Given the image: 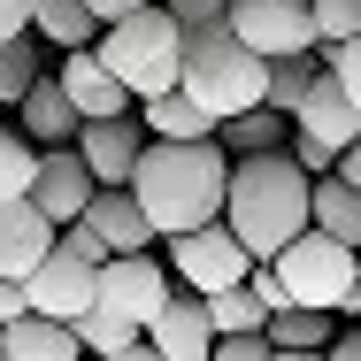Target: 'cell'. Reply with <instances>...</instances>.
<instances>
[{"label":"cell","mask_w":361,"mask_h":361,"mask_svg":"<svg viewBox=\"0 0 361 361\" xmlns=\"http://www.w3.org/2000/svg\"><path fill=\"white\" fill-rule=\"evenodd\" d=\"M223 192H231V161L223 146H161L146 139L139 169H131V200L154 223V238H185V231H208L223 223Z\"/></svg>","instance_id":"obj_1"},{"label":"cell","mask_w":361,"mask_h":361,"mask_svg":"<svg viewBox=\"0 0 361 361\" xmlns=\"http://www.w3.org/2000/svg\"><path fill=\"white\" fill-rule=\"evenodd\" d=\"M307 192H315V177H307L292 154H254V161H231L223 231L246 246V262H277L292 238L307 231Z\"/></svg>","instance_id":"obj_2"},{"label":"cell","mask_w":361,"mask_h":361,"mask_svg":"<svg viewBox=\"0 0 361 361\" xmlns=\"http://www.w3.org/2000/svg\"><path fill=\"white\" fill-rule=\"evenodd\" d=\"M177 92L192 108H208L216 123H231V116H246V108L269 100V62L246 54L223 23L216 31H185V77H177Z\"/></svg>","instance_id":"obj_3"},{"label":"cell","mask_w":361,"mask_h":361,"mask_svg":"<svg viewBox=\"0 0 361 361\" xmlns=\"http://www.w3.org/2000/svg\"><path fill=\"white\" fill-rule=\"evenodd\" d=\"M92 54H100V70L116 77L131 100H161V92H177V77H185V31H177L161 8H146V16L108 23V31L92 39Z\"/></svg>","instance_id":"obj_4"},{"label":"cell","mask_w":361,"mask_h":361,"mask_svg":"<svg viewBox=\"0 0 361 361\" xmlns=\"http://www.w3.org/2000/svg\"><path fill=\"white\" fill-rule=\"evenodd\" d=\"M269 269H277L292 307H315V315H354L361 307V254L323 238V231H300Z\"/></svg>","instance_id":"obj_5"},{"label":"cell","mask_w":361,"mask_h":361,"mask_svg":"<svg viewBox=\"0 0 361 361\" xmlns=\"http://www.w3.org/2000/svg\"><path fill=\"white\" fill-rule=\"evenodd\" d=\"M169 300H177V285H169V269H161L154 254H116V262L92 277V307L116 315V323L139 331V338H146V323H154Z\"/></svg>","instance_id":"obj_6"},{"label":"cell","mask_w":361,"mask_h":361,"mask_svg":"<svg viewBox=\"0 0 361 361\" xmlns=\"http://www.w3.org/2000/svg\"><path fill=\"white\" fill-rule=\"evenodd\" d=\"M223 31H231L246 54H262V62H292V54L315 47V16H307V0H231Z\"/></svg>","instance_id":"obj_7"},{"label":"cell","mask_w":361,"mask_h":361,"mask_svg":"<svg viewBox=\"0 0 361 361\" xmlns=\"http://www.w3.org/2000/svg\"><path fill=\"white\" fill-rule=\"evenodd\" d=\"M161 246H169V277H177L185 292H200V300H208V292H238V285H246V269H254L246 246H238L223 223L185 231V238H161Z\"/></svg>","instance_id":"obj_8"},{"label":"cell","mask_w":361,"mask_h":361,"mask_svg":"<svg viewBox=\"0 0 361 361\" xmlns=\"http://www.w3.org/2000/svg\"><path fill=\"white\" fill-rule=\"evenodd\" d=\"M92 169L77 161V146H47L39 154V177H31V208L54 223V231H70V223H85V208H92Z\"/></svg>","instance_id":"obj_9"},{"label":"cell","mask_w":361,"mask_h":361,"mask_svg":"<svg viewBox=\"0 0 361 361\" xmlns=\"http://www.w3.org/2000/svg\"><path fill=\"white\" fill-rule=\"evenodd\" d=\"M139 154H146L139 108H131V116H116V123H85V131H77V161L92 169V185H100V192H131Z\"/></svg>","instance_id":"obj_10"},{"label":"cell","mask_w":361,"mask_h":361,"mask_svg":"<svg viewBox=\"0 0 361 361\" xmlns=\"http://www.w3.org/2000/svg\"><path fill=\"white\" fill-rule=\"evenodd\" d=\"M92 277L100 269H85V262H70L62 246L23 277V307L31 315H47V323H77V315H92Z\"/></svg>","instance_id":"obj_11"},{"label":"cell","mask_w":361,"mask_h":361,"mask_svg":"<svg viewBox=\"0 0 361 361\" xmlns=\"http://www.w3.org/2000/svg\"><path fill=\"white\" fill-rule=\"evenodd\" d=\"M292 131H300V139H315V146H331V154H346V146H361V108L338 92V77L323 70V77H315V92L300 100Z\"/></svg>","instance_id":"obj_12"},{"label":"cell","mask_w":361,"mask_h":361,"mask_svg":"<svg viewBox=\"0 0 361 361\" xmlns=\"http://www.w3.org/2000/svg\"><path fill=\"white\" fill-rule=\"evenodd\" d=\"M146 346H154L161 361H208V354H216V331H208L200 292H177V300L146 323Z\"/></svg>","instance_id":"obj_13"},{"label":"cell","mask_w":361,"mask_h":361,"mask_svg":"<svg viewBox=\"0 0 361 361\" xmlns=\"http://www.w3.org/2000/svg\"><path fill=\"white\" fill-rule=\"evenodd\" d=\"M54 85L70 92V108L85 116V123H116V116H131V92L100 70L92 47H85V54H62V77H54Z\"/></svg>","instance_id":"obj_14"},{"label":"cell","mask_w":361,"mask_h":361,"mask_svg":"<svg viewBox=\"0 0 361 361\" xmlns=\"http://www.w3.org/2000/svg\"><path fill=\"white\" fill-rule=\"evenodd\" d=\"M47 254H54V223L39 216L31 200L0 208V277H16V285H23V277H31Z\"/></svg>","instance_id":"obj_15"},{"label":"cell","mask_w":361,"mask_h":361,"mask_svg":"<svg viewBox=\"0 0 361 361\" xmlns=\"http://www.w3.org/2000/svg\"><path fill=\"white\" fill-rule=\"evenodd\" d=\"M16 116H23V139L39 146V154H47V146H77V131H85V116L70 108V92H62L54 77H39V85L16 100Z\"/></svg>","instance_id":"obj_16"},{"label":"cell","mask_w":361,"mask_h":361,"mask_svg":"<svg viewBox=\"0 0 361 361\" xmlns=\"http://www.w3.org/2000/svg\"><path fill=\"white\" fill-rule=\"evenodd\" d=\"M139 131L161 139V146H208L216 139V116L192 108L185 92H161V100H139Z\"/></svg>","instance_id":"obj_17"},{"label":"cell","mask_w":361,"mask_h":361,"mask_svg":"<svg viewBox=\"0 0 361 361\" xmlns=\"http://www.w3.org/2000/svg\"><path fill=\"white\" fill-rule=\"evenodd\" d=\"M85 231H100V246H108V254H146V246H154V223L139 216V200H131V192H92Z\"/></svg>","instance_id":"obj_18"},{"label":"cell","mask_w":361,"mask_h":361,"mask_svg":"<svg viewBox=\"0 0 361 361\" xmlns=\"http://www.w3.org/2000/svg\"><path fill=\"white\" fill-rule=\"evenodd\" d=\"M307 231H323V238H338V246L361 254V192L338 185V177H315V192H307Z\"/></svg>","instance_id":"obj_19"},{"label":"cell","mask_w":361,"mask_h":361,"mask_svg":"<svg viewBox=\"0 0 361 361\" xmlns=\"http://www.w3.org/2000/svg\"><path fill=\"white\" fill-rule=\"evenodd\" d=\"M0 354L8 361H77V331L70 323H47V315H16L0 331Z\"/></svg>","instance_id":"obj_20"},{"label":"cell","mask_w":361,"mask_h":361,"mask_svg":"<svg viewBox=\"0 0 361 361\" xmlns=\"http://www.w3.org/2000/svg\"><path fill=\"white\" fill-rule=\"evenodd\" d=\"M31 39H39V47H62V54H85V47L100 39V23H92L85 0H39V8H31Z\"/></svg>","instance_id":"obj_21"},{"label":"cell","mask_w":361,"mask_h":361,"mask_svg":"<svg viewBox=\"0 0 361 361\" xmlns=\"http://www.w3.org/2000/svg\"><path fill=\"white\" fill-rule=\"evenodd\" d=\"M285 116L277 108H246V116H231V123H216V146L223 161H254V154H285Z\"/></svg>","instance_id":"obj_22"},{"label":"cell","mask_w":361,"mask_h":361,"mask_svg":"<svg viewBox=\"0 0 361 361\" xmlns=\"http://www.w3.org/2000/svg\"><path fill=\"white\" fill-rule=\"evenodd\" d=\"M262 338H269L277 354H323V346H331V315H315V307H277Z\"/></svg>","instance_id":"obj_23"},{"label":"cell","mask_w":361,"mask_h":361,"mask_svg":"<svg viewBox=\"0 0 361 361\" xmlns=\"http://www.w3.org/2000/svg\"><path fill=\"white\" fill-rule=\"evenodd\" d=\"M200 307H208V331H216V338H262V331H269L262 300H254L246 285H238V292H208Z\"/></svg>","instance_id":"obj_24"},{"label":"cell","mask_w":361,"mask_h":361,"mask_svg":"<svg viewBox=\"0 0 361 361\" xmlns=\"http://www.w3.org/2000/svg\"><path fill=\"white\" fill-rule=\"evenodd\" d=\"M315 77H323V62H315V54H292V62H269V100H262V108H277V116H300V100H307V92H315Z\"/></svg>","instance_id":"obj_25"},{"label":"cell","mask_w":361,"mask_h":361,"mask_svg":"<svg viewBox=\"0 0 361 361\" xmlns=\"http://www.w3.org/2000/svg\"><path fill=\"white\" fill-rule=\"evenodd\" d=\"M31 177H39V146L23 139V131H8V123H0V208L31 200Z\"/></svg>","instance_id":"obj_26"},{"label":"cell","mask_w":361,"mask_h":361,"mask_svg":"<svg viewBox=\"0 0 361 361\" xmlns=\"http://www.w3.org/2000/svg\"><path fill=\"white\" fill-rule=\"evenodd\" d=\"M39 39H0V108H16L31 85H39Z\"/></svg>","instance_id":"obj_27"},{"label":"cell","mask_w":361,"mask_h":361,"mask_svg":"<svg viewBox=\"0 0 361 361\" xmlns=\"http://www.w3.org/2000/svg\"><path fill=\"white\" fill-rule=\"evenodd\" d=\"M70 331H77V354H92V361H100V354H123V346H139V331H123V323H116V315H100V307H92V315H77Z\"/></svg>","instance_id":"obj_28"},{"label":"cell","mask_w":361,"mask_h":361,"mask_svg":"<svg viewBox=\"0 0 361 361\" xmlns=\"http://www.w3.org/2000/svg\"><path fill=\"white\" fill-rule=\"evenodd\" d=\"M307 16H315V47L361 39V0H307Z\"/></svg>","instance_id":"obj_29"},{"label":"cell","mask_w":361,"mask_h":361,"mask_svg":"<svg viewBox=\"0 0 361 361\" xmlns=\"http://www.w3.org/2000/svg\"><path fill=\"white\" fill-rule=\"evenodd\" d=\"M154 8H161L177 31H216L223 16H231V0H154Z\"/></svg>","instance_id":"obj_30"},{"label":"cell","mask_w":361,"mask_h":361,"mask_svg":"<svg viewBox=\"0 0 361 361\" xmlns=\"http://www.w3.org/2000/svg\"><path fill=\"white\" fill-rule=\"evenodd\" d=\"M54 246H62L70 262H85V269H108V262H116V254L100 246V231H85V223H70V231H54Z\"/></svg>","instance_id":"obj_31"},{"label":"cell","mask_w":361,"mask_h":361,"mask_svg":"<svg viewBox=\"0 0 361 361\" xmlns=\"http://www.w3.org/2000/svg\"><path fill=\"white\" fill-rule=\"evenodd\" d=\"M323 70L338 77V92H346V100L361 108V39H346V47H331V62H323Z\"/></svg>","instance_id":"obj_32"},{"label":"cell","mask_w":361,"mask_h":361,"mask_svg":"<svg viewBox=\"0 0 361 361\" xmlns=\"http://www.w3.org/2000/svg\"><path fill=\"white\" fill-rule=\"evenodd\" d=\"M208 361H277V346H269V338H216Z\"/></svg>","instance_id":"obj_33"},{"label":"cell","mask_w":361,"mask_h":361,"mask_svg":"<svg viewBox=\"0 0 361 361\" xmlns=\"http://www.w3.org/2000/svg\"><path fill=\"white\" fill-rule=\"evenodd\" d=\"M31 8L39 0H0V39H31Z\"/></svg>","instance_id":"obj_34"},{"label":"cell","mask_w":361,"mask_h":361,"mask_svg":"<svg viewBox=\"0 0 361 361\" xmlns=\"http://www.w3.org/2000/svg\"><path fill=\"white\" fill-rule=\"evenodd\" d=\"M292 161H300L307 177H331V169H338V154H331V146H315V139H300V146H292Z\"/></svg>","instance_id":"obj_35"},{"label":"cell","mask_w":361,"mask_h":361,"mask_svg":"<svg viewBox=\"0 0 361 361\" xmlns=\"http://www.w3.org/2000/svg\"><path fill=\"white\" fill-rule=\"evenodd\" d=\"M85 8H92V23L108 31V23H123V16H146L154 0H85Z\"/></svg>","instance_id":"obj_36"},{"label":"cell","mask_w":361,"mask_h":361,"mask_svg":"<svg viewBox=\"0 0 361 361\" xmlns=\"http://www.w3.org/2000/svg\"><path fill=\"white\" fill-rule=\"evenodd\" d=\"M16 315H31V307H23V285H16V277H0V331H8Z\"/></svg>","instance_id":"obj_37"},{"label":"cell","mask_w":361,"mask_h":361,"mask_svg":"<svg viewBox=\"0 0 361 361\" xmlns=\"http://www.w3.org/2000/svg\"><path fill=\"white\" fill-rule=\"evenodd\" d=\"M331 177H338V185H354V192H361V146H346V154H338V169H331Z\"/></svg>","instance_id":"obj_38"},{"label":"cell","mask_w":361,"mask_h":361,"mask_svg":"<svg viewBox=\"0 0 361 361\" xmlns=\"http://www.w3.org/2000/svg\"><path fill=\"white\" fill-rule=\"evenodd\" d=\"M323 361H361V331H346V338H331V346H323Z\"/></svg>","instance_id":"obj_39"},{"label":"cell","mask_w":361,"mask_h":361,"mask_svg":"<svg viewBox=\"0 0 361 361\" xmlns=\"http://www.w3.org/2000/svg\"><path fill=\"white\" fill-rule=\"evenodd\" d=\"M100 361H161V354H154V346L139 338V346H123V354H100Z\"/></svg>","instance_id":"obj_40"},{"label":"cell","mask_w":361,"mask_h":361,"mask_svg":"<svg viewBox=\"0 0 361 361\" xmlns=\"http://www.w3.org/2000/svg\"><path fill=\"white\" fill-rule=\"evenodd\" d=\"M277 361H323V354H277Z\"/></svg>","instance_id":"obj_41"},{"label":"cell","mask_w":361,"mask_h":361,"mask_svg":"<svg viewBox=\"0 0 361 361\" xmlns=\"http://www.w3.org/2000/svg\"><path fill=\"white\" fill-rule=\"evenodd\" d=\"M354 331H361V307H354Z\"/></svg>","instance_id":"obj_42"},{"label":"cell","mask_w":361,"mask_h":361,"mask_svg":"<svg viewBox=\"0 0 361 361\" xmlns=\"http://www.w3.org/2000/svg\"><path fill=\"white\" fill-rule=\"evenodd\" d=\"M0 361H8V354H0Z\"/></svg>","instance_id":"obj_43"}]
</instances>
